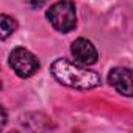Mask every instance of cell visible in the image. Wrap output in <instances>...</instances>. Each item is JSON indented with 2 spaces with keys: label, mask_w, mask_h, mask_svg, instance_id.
Wrapping results in <instances>:
<instances>
[{
  "label": "cell",
  "mask_w": 133,
  "mask_h": 133,
  "mask_svg": "<svg viewBox=\"0 0 133 133\" xmlns=\"http://www.w3.org/2000/svg\"><path fill=\"white\" fill-rule=\"evenodd\" d=\"M52 75L64 86L75 89H92L100 85V75L80 63L59 58L50 66Z\"/></svg>",
  "instance_id": "cell-1"
},
{
  "label": "cell",
  "mask_w": 133,
  "mask_h": 133,
  "mask_svg": "<svg viewBox=\"0 0 133 133\" xmlns=\"http://www.w3.org/2000/svg\"><path fill=\"white\" fill-rule=\"evenodd\" d=\"M47 19L61 33H68L77 25L75 5L71 0H59L47 10Z\"/></svg>",
  "instance_id": "cell-2"
},
{
  "label": "cell",
  "mask_w": 133,
  "mask_h": 133,
  "mask_svg": "<svg viewBox=\"0 0 133 133\" xmlns=\"http://www.w3.org/2000/svg\"><path fill=\"white\" fill-rule=\"evenodd\" d=\"M10 64H11L13 71L22 78H28L35 75L39 69L38 58L25 47L13 49V52L10 53Z\"/></svg>",
  "instance_id": "cell-3"
},
{
  "label": "cell",
  "mask_w": 133,
  "mask_h": 133,
  "mask_svg": "<svg viewBox=\"0 0 133 133\" xmlns=\"http://www.w3.org/2000/svg\"><path fill=\"white\" fill-rule=\"evenodd\" d=\"M108 83L122 96L133 97V71L127 68H114L108 74Z\"/></svg>",
  "instance_id": "cell-4"
},
{
  "label": "cell",
  "mask_w": 133,
  "mask_h": 133,
  "mask_svg": "<svg viewBox=\"0 0 133 133\" xmlns=\"http://www.w3.org/2000/svg\"><path fill=\"white\" fill-rule=\"evenodd\" d=\"M71 52H72V56L75 58V61L80 64H85V66H91V64L97 63V58H99L97 50L92 45V42H89L85 38L75 39L71 45Z\"/></svg>",
  "instance_id": "cell-5"
},
{
  "label": "cell",
  "mask_w": 133,
  "mask_h": 133,
  "mask_svg": "<svg viewBox=\"0 0 133 133\" xmlns=\"http://www.w3.org/2000/svg\"><path fill=\"white\" fill-rule=\"evenodd\" d=\"M0 27H2V39H6L10 35H13L17 28V22L16 19L10 17L8 14H2L0 16Z\"/></svg>",
  "instance_id": "cell-6"
},
{
  "label": "cell",
  "mask_w": 133,
  "mask_h": 133,
  "mask_svg": "<svg viewBox=\"0 0 133 133\" xmlns=\"http://www.w3.org/2000/svg\"><path fill=\"white\" fill-rule=\"evenodd\" d=\"M25 2H27L30 6H33V8H38V6H42L47 0H25Z\"/></svg>",
  "instance_id": "cell-7"
},
{
  "label": "cell",
  "mask_w": 133,
  "mask_h": 133,
  "mask_svg": "<svg viewBox=\"0 0 133 133\" xmlns=\"http://www.w3.org/2000/svg\"><path fill=\"white\" fill-rule=\"evenodd\" d=\"M2 116H3V121H2V125H5V124H6V111H5V108H2Z\"/></svg>",
  "instance_id": "cell-8"
}]
</instances>
